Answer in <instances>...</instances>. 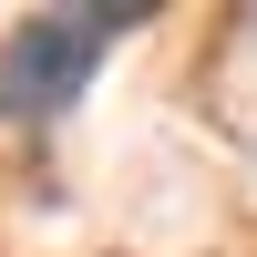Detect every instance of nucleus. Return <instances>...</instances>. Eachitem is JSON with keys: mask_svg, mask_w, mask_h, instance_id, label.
<instances>
[{"mask_svg": "<svg viewBox=\"0 0 257 257\" xmlns=\"http://www.w3.org/2000/svg\"><path fill=\"white\" fill-rule=\"evenodd\" d=\"M123 31H134L123 11H31L0 41V113H62Z\"/></svg>", "mask_w": 257, "mask_h": 257, "instance_id": "1", "label": "nucleus"}]
</instances>
